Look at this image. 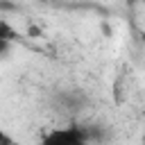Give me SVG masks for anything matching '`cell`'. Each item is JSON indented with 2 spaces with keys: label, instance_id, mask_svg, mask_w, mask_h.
<instances>
[{
  "label": "cell",
  "instance_id": "6da1fadb",
  "mask_svg": "<svg viewBox=\"0 0 145 145\" xmlns=\"http://www.w3.org/2000/svg\"><path fill=\"white\" fill-rule=\"evenodd\" d=\"M41 145H91L84 131V125L52 127L41 136Z\"/></svg>",
  "mask_w": 145,
  "mask_h": 145
},
{
  "label": "cell",
  "instance_id": "7a4b0ae2",
  "mask_svg": "<svg viewBox=\"0 0 145 145\" xmlns=\"http://www.w3.org/2000/svg\"><path fill=\"white\" fill-rule=\"evenodd\" d=\"M57 102H59L63 109L77 111L79 106L86 104V95L79 93V91H72V88H66V91H59V93H57Z\"/></svg>",
  "mask_w": 145,
  "mask_h": 145
},
{
  "label": "cell",
  "instance_id": "3957f363",
  "mask_svg": "<svg viewBox=\"0 0 145 145\" xmlns=\"http://www.w3.org/2000/svg\"><path fill=\"white\" fill-rule=\"evenodd\" d=\"M0 145H18V143L14 140L11 134H7L5 129H0Z\"/></svg>",
  "mask_w": 145,
  "mask_h": 145
},
{
  "label": "cell",
  "instance_id": "277c9868",
  "mask_svg": "<svg viewBox=\"0 0 145 145\" xmlns=\"http://www.w3.org/2000/svg\"><path fill=\"white\" fill-rule=\"evenodd\" d=\"M9 48H11V41H2V39H0V54H7Z\"/></svg>",
  "mask_w": 145,
  "mask_h": 145
},
{
  "label": "cell",
  "instance_id": "5b68a950",
  "mask_svg": "<svg viewBox=\"0 0 145 145\" xmlns=\"http://www.w3.org/2000/svg\"><path fill=\"white\" fill-rule=\"evenodd\" d=\"M39 34H41L39 27H29V36H39Z\"/></svg>",
  "mask_w": 145,
  "mask_h": 145
}]
</instances>
